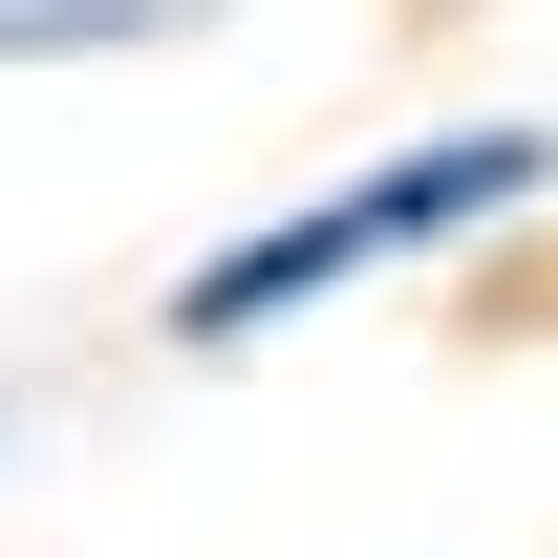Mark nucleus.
<instances>
[{"label": "nucleus", "mask_w": 558, "mask_h": 558, "mask_svg": "<svg viewBox=\"0 0 558 558\" xmlns=\"http://www.w3.org/2000/svg\"><path fill=\"white\" fill-rule=\"evenodd\" d=\"M537 194H558V130H429L387 172H344V194L258 215L236 258H194L172 279V344H258V323H301V301H344L387 258H451V236H494V215H537Z\"/></svg>", "instance_id": "1"}, {"label": "nucleus", "mask_w": 558, "mask_h": 558, "mask_svg": "<svg viewBox=\"0 0 558 558\" xmlns=\"http://www.w3.org/2000/svg\"><path fill=\"white\" fill-rule=\"evenodd\" d=\"M215 0H0V65H108V44H194Z\"/></svg>", "instance_id": "2"}]
</instances>
